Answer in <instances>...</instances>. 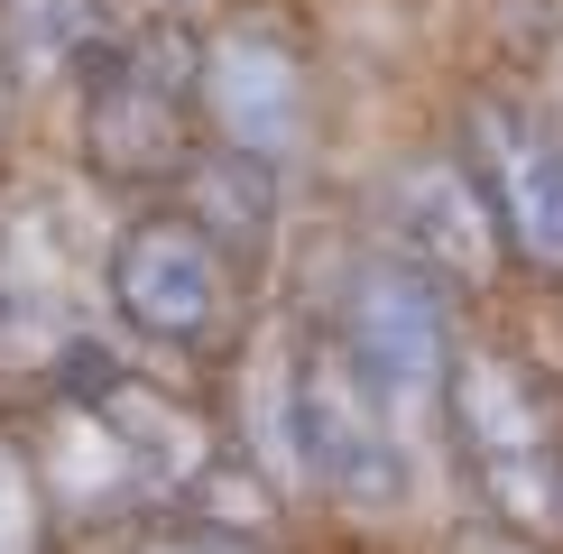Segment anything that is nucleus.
Wrapping results in <instances>:
<instances>
[{
  "label": "nucleus",
  "mask_w": 563,
  "mask_h": 554,
  "mask_svg": "<svg viewBox=\"0 0 563 554\" xmlns=\"http://www.w3.org/2000/svg\"><path fill=\"white\" fill-rule=\"evenodd\" d=\"M443 425L489 508V527L554 545L563 536V407L518 352H453L443 369Z\"/></svg>",
  "instance_id": "f257e3e1"
},
{
  "label": "nucleus",
  "mask_w": 563,
  "mask_h": 554,
  "mask_svg": "<svg viewBox=\"0 0 563 554\" xmlns=\"http://www.w3.org/2000/svg\"><path fill=\"white\" fill-rule=\"evenodd\" d=\"M195 37L148 19L84 56V157L121 185H157L195 167Z\"/></svg>",
  "instance_id": "f03ea898"
},
{
  "label": "nucleus",
  "mask_w": 563,
  "mask_h": 554,
  "mask_svg": "<svg viewBox=\"0 0 563 554\" xmlns=\"http://www.w3.org/2000/svg\"><path fill=\"white\" fill-rule=\"evenodd\" d=\"M333 352L379 388V407L434 416L443 369H453V306H443V277H426L407 250H351L333 277Z\"/></svg>",
  "instance_id": "7ed1b4c3"
},
{
  "label": "nucleus",
  "mask_w": 563,
  "mask_h": 554,
  "mask_svg": "<svg viewBox=\"0 0 563 554\" xmlns=\"http://www.w3.org/2000/svg\"><path fill=\"white\" fill-rule=\"evenodd\" d=\"M287 416H296V480H314L333 508H361V518L407 508L397 416L379 407V388H369L333 342L287 352Z\"/></svg>",
  "instance_id": "20e7f679"
},
{
  "label": "nucleus",
  "mask_w": 563,
  "mask_h": 554,
  "mask_svg": "<svg viewBox=\"0 0 563 554\" xmlns=\"http://www.w3.org/2000/svg\"><path fill=\"white\" fill-rule=\"evenodd\" d=\"M195 102L213 121L222 157L260 176H287L314 138V84H305V56L287 46V29H260V19H231V29L195 37Z\"/></svg>",
  "instance_id": "39448f33"
},
{
  "label": "nucleus",
  "mask_w": 563,
  "mask_h": 554,
  "mask_svg": "<svg viewBox=\"0 0 563 554\" xmlns=\"http://www.w3.org/2000/svg\"><path fill=\"white\" fill-rule=\"evenodd\" d=\"M92 259L84 203L65 185H19L0 203V361L46 369L75 352V277Z\"/></svg>",
  "instance_id": "423d86ee"
},
{
  "label": "nucleus",
  "mask_w": 563,
  "mask_h": 554,
  "mask_svg": "<svg viewBox=\"0 0 563 554\" xmlns=\"http://www.w3.org/2000/svg\"><path fill=\"white\" fill-rule=\"evenodd\" d=\"M462 167L518 259L563 277V121L518 92H472L462 111Z\"/></svg>",
  "instance_id": "0eeeda50"
},
{
  "label": "nucleus",
  "mask_w": 563,
  "mask_h": 554,
  "mask_svg": "<svg viewBox=\"0 0 563 554\" xmlns=\"http://www.w3.org/2000/svg\"><path fill=\"white\" fill-rule=\"evenodd\" d=\"M102 287L130 333L167 342V352H203L231 323V259L195 222H130L102 250Z\"/></svg>",
  "instance_id": "6e6552de"
},
{
  "label": "nucleus",
  "mask_w": 563,
  "mask_h": 554,
  "mask_svg": "<svg viewBox=\"0 0 563 554\" xmlns=\"http://www.w3.org/2000/svg\"><path fill=\"white\" fill-rule=\"evenodd\" d=\"M65 398L92 407V425L111 434V453H121V472H130L139 499H176V490H195V480L213 472V425H203V416L185 407L176 388L139 379V369L84 361Z\"/></svg>",
  "instance_id": "1a4fd4ad"
},
{
  "label": "nucleus",
  "mask_w": 563,
  "mask_h": 554,
  "mask_svg": "<svg viewBox=\"0 0 563 554\" xmlns=\"http://www.w3.org/2000/svg\"><path fill=\"white\" fill-rule=\"evenodd\" d=\"M388 222H397V250L443 287H489L499 277V222H489L462 157H407L388 185Z\"/></svg>",
  "instance_id": "9d476101"
},
{
  "label": "nucleus",
  "mask_w": 563,
  "mask_h": 554,
  "mask_svg": "<svg viewBox=\"0 0 563 554\" xmlns=\"http://www.w3.org/2000/svg\"><path fill=\"white\" fill-rule=\"evenodd\" d=\"M102 0H0V65L19 84L84 75V56L102 46Z\"/></svg>",
  "instance_id": "9b49d317"
},
{
  "label": "nucleus",
  "mask_w": 563,
  "mask_h": 554,
  "mask_svg": "<svg viewBox=\"0 0 563 554\" xmlns=\"http://www.w3.org/2000/svg\"><path fill=\"white\" fill-rule=\"evenodd\" d=\"M46 536V480H37V462L0 434V554H37Z\"/></svg>",
  "instance_id": "f8f14e48"
},
{
  "label": "nucleus",
  "mask_w": 563,
  "mask_h": 554,
  "mask_svg": "<svg viewBox=\"0 0 563 554\" xmlns=\"http://www.w3.org/2000/svg\"><path fill=\"white\" fill-rule=\"evenodd\" d=\"M139 554H260V545H241V536H213V527H195V536H157V545H139Z\"/></svg>",
  "instance_id": "ddd939ff"
},
{
  "label": "nucleus",
  "mask_w": 563,
  "mask_h": 554,
  "mask_svg": "<svg viewBox=\"0 0 563 554\" xmlns=\"http://www.w3.org/2000/svg\"><path fill=\"white\" fill-rule=\"evenodd\" d=\"M453 554H545V545H536V536H508V527H472Z\"/></svg>",
  "instance_id": "4468645a"
}]
</instances>
